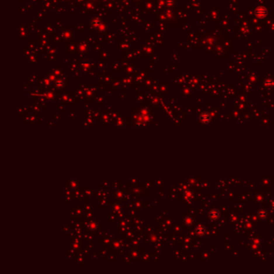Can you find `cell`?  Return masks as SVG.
<instances>
[{"mask_svg":"<svg viewBox=\"0 0 274 274\" xmlns=\"http://www.w3.org/2000/svg\"><path fill=\"white\" fill-rule=\"evenodd\" d=\"M210 217L211 219H217L219 217V211L217 210H212L211 212H210Z\"/></svg>","mask_w":274,"mask_h":274,"instance_id":"6da1fadb","label":"cell"},{"mask_svg":"<svg viewBox=\"0 0 274 274\" xmlns=\"http://www.w3.org/2000/svg\"><path fill=\"white\" fill-rule=\"evenodd\" d=\"M196 232L198 235H203L205 233V228H203V226H199L196 229Z\"/></svg>","mask_w":274,"mask_h":274,"instance_id":"7a4b0ae2","label":"cell"},{"mask_svg":"<svg viewBox=\"0 0 274 274\" xmlns=\"http://www.w3.org/2000/svg\"><path fill=\"white\" fill-rule=\"evenodd\" d=\"M201 121L203 122H208L210 121V117L207 115V114H203L201 117Z\"/></svg>","mask_w":274,"mask_h":274,"instance_id":"3957f363","label":"cell"}]
</instances>
